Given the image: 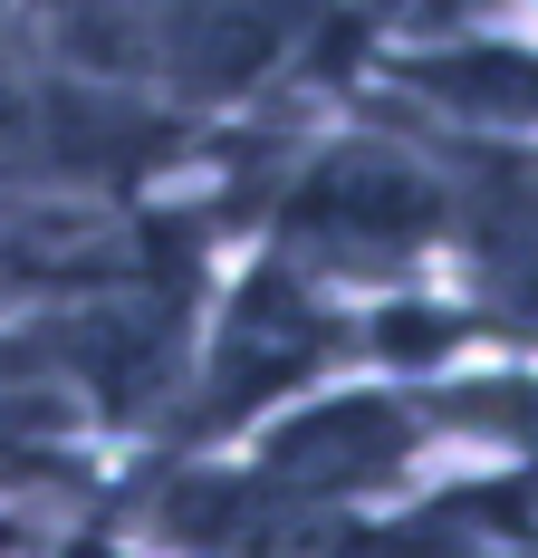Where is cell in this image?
Returning a JSON list of instances; mask_svg holds the SVG:
<instances>
[{"label":"cell","instance_id":"cell-1","mask_svg":"<svg viewBox=\"0 0 538 558\" xmlns=\"http://www.w3.org/2000/svg\"><path fill=\"white\" fill-rule=\"evenodd\" d=\"M49 39L97 77H155L173 97H250L318 29V0H39Z\"/></svg>","mask_w":538,"mask_h":558},{"label":"cell","instance_id":"cell-2","mask_svg":"<svg viewBox=\"0 0 538 558\" xmlns=\"http://www.w3.org/2000/svg\"><path fill=\"white\" fill-rule=\"evenodd\" d=\"M442 231V183L394 145H346L289 193V241L337 270H394Z\"/></svg>","mask_w":538,"mask_h":558},{"label":"cell","instance_id":"cell-3","mask_svg":"<svg viewBox=\"0 0 538 558\" xmlns=\"http://www.w3.org/2000/svg\"><path fill=\"white\" fill-rule=\"evenodd\" d=\"M414 462V414L384 404V395H346V404H318L298 424H279L260 452V482L289 492V501H356Z\"/></svg>","mask_w":538,"mask_h":558},{"label":"cell","instance_id":"cell-4","mask_svg":"<svg viewBox=\"0 0 538 558\" xmlns=\"http://www.w3.org/2000/svg\"><path fill=\"white\" fill-rule=\"evenodd\" d=\"M327 347H337V318H327V308H318V299H308L289 270H260L250 289H241V308H231L221 347H212L203 424H231V414H250L260 395L298 386V376L318 366Z\"/></svg>","mask_w":538,"mask_h":558},{"label":"cell","instance_id":"cell-5","mask_svg":"<svg viewBox=\"0 0 538 558\" xmlns=\"http://www.w3.org/2000/svg\"><path fill=\"white\" fill-rule=\"evenodd\" d=\"M163 135L145 116L125 107H97V97H68L49 87L29 58L0 39V173H29V165H135V155H155Z\"/></svg>","mask_w":538,"mask_h":558},{"label":"cell","instance_id":"cell-6","mask_svg":"<svg viewBox=\"0 0 538 558\" xmlns=\"http://www.w3.org/2000/svg\"><path fill=\"white\" fill-rule=\"evenodd\" d=\"M49 347L107 395V404H145V395L163 386V366H173V299H163V279L107 289V299H87Z\"/></svg>","mask_w":538,"mask_h":558},{"label":"cell","instance_id":"cell-7","mask_svg":"<svg viewBox=\"0 0 538 558\" xmlns=\"http://www.w3.org/2000/svg\"><path fill=\"white\" fill-rule=\"evenodd\" d=\"M414 87H432L442 107L481 116V125H538V58L529 49H452V58H414Z\"/></svg>","mask_w":538,"mask_h":558},{"label":"cell","instance_id":"cell-8","mask_svg":"<svg viewBox=\"0 0 538 558\" xmlns=\"http://www.w3.org/2000/svg\"><path fill=\"white\" fill-rule=\"evenodd\" d=\"M481 270L519 318H538V183L519 165H500V193L481 203Z\"/></svg>","mask_w":538,"mask_h":558},{"label":"cell","instance_id":"cell-9","mask_svg":"<svg viewBox=\"0 0 538 558\" xmlns=\"http://www.w3.org/2000/svg\"><path fill=\"white\" fill-rule=\"evenodd\" d=\"M452 318H414V308H394V318H384V347H404V356H442V347H452Z\"/></svg>","mask_w":538,"mask_h":558},{"label":"cell","instance_id":"cell-10","mask_svg":"<svg viewBox=\"0 0 538 558\" xmlns=\"http://www.w3.org/2000/svg\"><path fill=\"white\" fill-rule=\"evenodd\" d=\"M20 424H29V414H20V404H0V444H10V434H20Z\"/></svg>","mask_w":538,"mask_h":558}]
</instances>
